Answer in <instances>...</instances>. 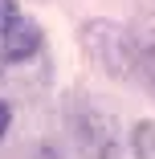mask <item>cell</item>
Masks as SVG:
<instances>
[{
    "mask_svg": "<svg viewBox=\"0 0 155 159\" xmlns=\"http://www.w3.org/2000/svg\"><path fill=\"white\" fill-rule=\"evenodd\" d=\"M8 122H12V110H8V102H0V135L8 131Z\"/></svg>",
    "mask_w": 155,
    "mask_h": 159,
    "instance_id": "5b68a950",
    "label": "cell"
},
{
    "mask_svg": "<svg viewBox=\"0 0 155 159\" xmlns=\"http://www.w3.org/2000/svg\"><path fill=\"white\" fill-rule=\"evenodd\" d=\"M37 49H41V29L29 25V20H16L8 33L0 37V61H4V66H16V61L33 57Z\"/></svg>",
    "mask_w": 155,
    "mask_h": 159,
    "instance_id": "7a4b0ae2",
    "label": "cell"
},
{
    "mask_svg": "<svg viewBox=\"0 0 155 159\" xmlns=\"http://www.w3.org/2000/svg\"><path fill=\"white\" fill-rule=\"evenodd\" d=\"M131 147H135V159H155V122H139L135 126Z\"/></svg>",
    "mask_w": 155,
    "mask_h": 159,
    "instance_id": "3957f363",
    "label": "cell"
},
{
    "mask_svg": "<svg viewBox=\"0 0 155 159\" xmlns=\"http://www.w3.org/2000/svg\"><path fill=\"white\" fill-rule=\"evenodd\" d=\"M21 20V12H16V0H0V37L8 33V29Z\"/></svg>",
    "mask_w": 155,
    "mask_h": 159,
    "instance_id": "277c9868",
    "label": "cell"
},
{
    "mask_svg": "<svg viewBox=\"0 0 155 159\" xmlns=\"http://www.w3.org/2000/svg\"><path fill=\"white\" fill-rule=\"evenodd\" d=\"M127 49H131V57H135V74H139L147 86H155V16H147L143 25L131 29Z\"/></svg>",
    "mask_w": 155,
    "mask_h": 159,
    "instance_id": "6da1fadb",
    "label": "cell"
}]
</instances>
